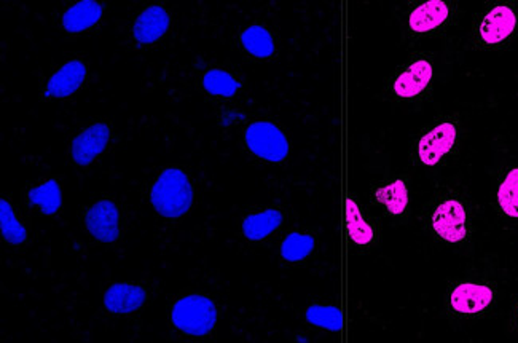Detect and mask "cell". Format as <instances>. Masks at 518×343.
<instances>
[{
  "label": "cell",
  "mask_w": 518,
  "mask_h": 343,
  "mask_svg": "<svg viewBox=\"0 0 518 343\" xmlns=\"http://www.w3.org/2000/svg\"><path fill=\"white\" fill-rule=\"evenodd\" d=\"M150 198L156 213L164 217H180L192 206L194 188L186 172L170 168L155 182Z\"/></svg>",
  "instance_id": "obj_1"
},
{
  "label": "cell",
  "mask_w": 518,
  "mask_h": 343,
  "mask_svg": "<svg viewBox=\"0 0 518 343\" xmlns=\"http://www.w3.org/2000/svg\"><path fill=\"white\" fill-rule=\"evenodd\" d=\"M172 323L188 335H206L217 323L216 305L202 295H187L172 309Z\"/></svg>",
  "instance_id": "obj_2"
},
{
  "label": "cell",
  "mask_w": 518,
  "mask_h": 343,
  "mask_svg": "<svg viewBox=\"0 0 518 343\" xmlns=\"http://www.w3.org/2000/svg\"><path fill=\"white\" fill-rule=\"evenodd\" d=\"M246 144L255 156L279 164L289 154V142L283 131L270 122H255L246 130Z\"/></svg>",
  "instance_id": "obj_3"
},
{
  "label": "cell",
  "mask_w": 518,
  "mask_h": 343,
  "mask_svg": "<svg viewBox=\"0 0 518 343\" xmlns=\"http://www.w3.org/2000/svg\"><path fill=\"white\" fill-rule=\"evenodd\" d=\"M432 227L438 237L450 243H458L466 237V211L464 206L456 200H448L438 204L432 216Z\"/></svg>",
  "instance_id": "obj_4"
},
{
  "label": "cell",
  "mask_w": 518,
  "mask_h": 343,
  "mask_svg": "<svg viewBox=\"0 0 518 343\" xmlns=\"http://www.w3.org/2000/svg\"><path fill=\"white\" fill-rule=\"evenodd\" d=\"M87 227L93 237L104 243H112L120 237L118 210L114 202L103 200L93 204L87 214Z\"/></svg>",
  "instance_id": "obj_5"
},
{
  "label": "cell",
  "mask_w": 518,
  "mask_h": 343,
  "mask_svg": "<svg viewBox=\"0 0 518 343\" xmlns=\"http://www.w3.org/2000/svg\"><path fill=\"white\" fill-rule=\"evenodd\" d=\"M456 141V126L453 123H442L423 136L418 144V156L423 164L434 166L442 156H446Z\"/></svg>",
  "instance_id": "obj_6"
},
{
  "label": "cell",
  "mask_w": 518,
  "mask_h": 343,
  "mask_svg": "<svg viewBox=\"0 0 518 343\" xmlns=\"http://www.w3.org/2000/svg\"><path fill=\"white\" fill-rule=\"evenodd\" d=\"M110 138V130L104 123H96L80 133L72 141V158L75 164L87 166L106 149Z\"/></svg>",
  "instance_id": "obj_7"
},
{
  "label": "cell",
  "mask_w": 518,
  "mask_h": 343,
  "mask_svg": "<svg viewBox=\"0 0 518 343\" xmlns=\"http://www.w3.org/2000/svg\"><path fill=\"white\" fill-rule=\"evenodd\" d=\"M515 27H517V17L514 10L499 5L486 13V17L480 25V37L486 43L494 45V43L506 41L514 34Z\"/></svg>",
  "instance_id": "obj_8"
},
{
  "label": "cell",
  "mask_w": 518,
  "mask_h": 343,
  "mask_svg": "<svg viewBox=\"0 0 518 343\" xmlns=\"http://www.w3.org/2000/svg\"><path fill=\"white\" fill-rule=\"evenodd\" d=\"M170 27V17L166 10L158 5L149 7L139 15L133 34L136 41L141 43H154V42L162 39Z\"/></svg>",
  "instance_id": "obj_9"
},
{
  "label": "cell",
  "mask_w": 518,
  "mask_h": 343,
  "mask_svg": "<svg viewBox=\"0 0 518 343\" xmlns=\"http://www.w3.org/2000/svg\"><path fill=\"white\" fill-rule=\"evenodd\" d=\"M87 77V67L80 61H69L57 74L51 75L47 88V96L67 98L80 88Z\"/></svg>",
  "instance_id": "obj_10"
},
{
  "label": "cell",
  "mask_w": 518,
  "mask_h": 343,
  "mask_svg": "<svg viewBox=\"0 0 518 343\" xmlns=\"http://www.w3.org/2000/svg\"><path fill=\"white\" fill-rule=\"evenodd\" d=\"M493 301V291L484 285H460L452 293V307L460 313H478L485 310L486 307Z\"/></svg>",
  "instance_id": "obj_11"
},
{
  "label": "cell",
  "mask_w": 518,
  "mask_h": 343,
  "mask_svg": "<svg viewBox=\"0 0 518 343\" xmlns=\"http://www.w3.org/2000/svg\"><path fill=\"white\" fill-rule=\"evenodd\" d=\"M432 79V65L430 61H415L407 71L397 77L394 91L400 98L418 96Z\"/></svg>",
  "instance_id": "obj_12"
},
{
  "label": "cell",
  "mask_w": 518,
  "mask_h": 343,
  "mask_svg": "<svg viewBox=\"0 0 518 343\" xmlns=\"http://www.w3.org/2000/svg\"><path fill=\"white\" fill-rule=\"evenodd\" d=\"M147 294L142 287L134 285H114L104 295V305L109 311L125 315L136 311L146 302Z\"/></svg>",
  "instance_id": "obj_13"
},
{
  "label": "cell",
  "mask_w": 518,
  "mask_h": 343,
  "mask_svg": "<svg viewBox=\"0 0 518 343\" xmlns=\"http://www.w3.org/2000/svg\"><path fill=\"white\" fill-rule=\"evenodd\" d=\"M450 15V9L442 0H430L413 10L408 25L413 33H430L444 25Z\"/></svg>",
  "instance_id": "obj_14"
},
{
  "label": "cell",
  "mask_w": 518,
  "mask_h": 343,
  "mask_svg": "<svg viewBox=\"0 0 518 343\" xmlns=\"http://www.w3.org/2000/svg\"><path fill=\"white\" fill-rule=\"evenodd\" d=\"M103 17V7L95 0H81L63 17V26L67 33H83L96 25Z\"/></svg>",
  "instance_id": "obj_15"
},
{
  "label": "cell",
  "mask_w": 518,
  "mask_h": 343,
  "mask_svg": "<svg viewBox=\"0 0 518 343\" xmlns=\"http://www.w3.org/2000/svg\"><path fill=\"white\" fill-rule=\"evenodd\" d=\"M283 224V214L276 210H267L263 213L252 214L243 222V232L246 238L252 241H259L268 237Z\"/></svg>",
  "instance_id": "obj_16"
},
{
  "label": "cell",
  "mask_w": 518,
  "mask_h": 343,
  "mask_svg": "<svg viewBox=\"0 0 518 343\" xmlns=\"http://www.w3.org/2000/svg\"><path fill=\"white\" fill-rule=\"evenodd\" d=\"M29 202L33 204L41 206L42 213L45 216L57 213L61 204H63V196H61V188L57 180H49L42 184L41 187L29 190Z\"/></svg>",
  "instance_id": "obj_17"
},
{
  "label": "cell",
  "mask_w": 518,
  "mask_h": 343,
  "mask_svg": "<svg viewBox=\"0 0 518 343\" xmlns=\"http://www.w3.org/2000/svg\"><path fill=\"white\" fill-rule=\"evenodd\" d=\"M244 49L255 57H268L275 51V43L271 34L262 26H251L241 35Z\"/></svg>",
  "instance_id": "obj_18"
},
{
  "label": "cell",
  "mask_w": 518,
  "mask_h": 343,
  "mask_svg": "<svg viewBox=\"0 0 518 343\" xmlns=\"http://www.w3.org/2000/svg\"><path fill=\"white\" fill-rule=\"evenodd\" d=\"M202 87L208 93L214 96H224V98H232L235 96L236 91L241 88V83L235 80L232 75L220 71V69H212L206 72L202 79Z\"/></svg>",
  "instance_id": "obj_19"
},
{
  "label": "cell",
  "mask_w": 518,
  "mask_h": 343,
  "mask_svg": "<svg viewBox=\"0 0 518 343\" xmlns=\"http://www.w3.org/2000/svg\"><path fill=\"white\" fill-rule=\"evenodd\" d=\"M377 200L386 206L389 214H402L408 204V190L404 180H396L377 190Z\"/></svg>",
  "instance_id": "obj_20"
},
{
  "label": "cell",
  "mask_w": 518,
  "mask_h": 343,
  "mask_svg": "<svg viewBox=\"0 0 518 343\" xmlns=\"http://www.w3.org/2000/svg\"><path fill=\"white\" fill-rule=\"evenodd\" d=\"M347 224H348L349 238L356 245H369L373 240V230L364 217L361 216V211L357 208L356 202L348 198L347 202Z\"/></svg>",
  "instance_id": "obj_21"
},
{
  "label": "cell",
  "mask_w": 518,
  "mask_h": 343,
  "mask_svg": "<svg viewBox=\"0 0 518 343\" xmlns=\"http://www.w3.org/2000/svg\"><path fill=\"white\" fill-rule=\"evenodd\" d=\"M315 249V238L303 233H291L281 245L284 261L300 262L308 257Z\"/></svg>",
  "instance_id": "obj_22"
},
{
  "label": "cell",
  "mask_w": 518,
  "mask_h": 343,
  "mask_svg": "<svg viewBox=\"0 0 518 343\" xmlns=\"http://www.w3.org/2000/svg\"><path fill=\"white\" fill-rule=\"evenodd\" d=\"M0 229L4 238L11 245L25 243L26 229L18 222L11 206L5 200L0 202Z\"/></svg>",
  "instance_id": "obj_23"
},
{
  "label": "cell",
  "mask_w": 518,
  "mask_h": 343,
  "mask_svg": "<svg viewBox=\"0 0 518 343\" xmlns=\"http://www.w3.org/2000/svg\"><path fill=\"white\" fill-rule=\"evenodd\" d=\"M498 202L502 211L510 217H518V168L512 170L499 187Z\"/></svg>",
  "instance_id": "obj_24"
},
{
  "label": "cell",
  "mask_w": 518,
  "mask_h": 343,
  "mask_svg": "<svg viewBox=\"0 0 518 343\" xmlns=\"http://www.w3.org/2000/svg\"><path fill=\"white\" fill-rule=\"evenodd\" d=\"M308 323L315 326L324 327L329 331H340L341 329V311L337 307H321V305H313L307 310Z\"/></svg>",
  "instance_id": "obj_25"
}]
</instances>
